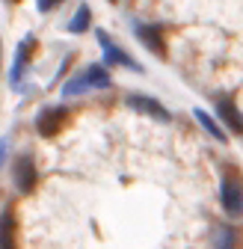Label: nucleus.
<instances>
[{
    "mask_svg": "<svg viewBox=\"0 0 243 249\" xmlns=\"http://www.w3.org/2000/svg\"><path fill=\"white\" fill-rule=\"evenodd\" d=\"M12 181L18 187V193H30L36 187V166H33V158L24 154V158L15 160V169H12Z\"/></svg>",
    "mask_w": 243,
    "mask_h": 249,
    "instance_id": "4",
    "label": "nucleus"
},
{
    "mask_svg": "<svg viewBox=\"0 0 243 249\" xmlns=\"http://www.w3.org/2000/svg\"><path fill=\"white\" fill-rule=\"evenodd\" d=\"M0 249H18L15 246V216H12V211L0 213Z\"/></svg>",
    "mask_w": 243,
    "mask_h": 249,
    "instance_id": "10",
    "label": "nucleus"
},
{
    "mask_svg": "<svg viewBox=\"0 0 243 249\" xmlns=\"http://www.w3.org/2000/svg\"><path fill=\"white\" fill-rule=\"evenodd\" d=\"M217 243H220V249H231V243H234V229H220Z\"/></svg>",
    "mask_w": 243,
    "mask_h": 249,
    "instance_id": "13",
    "label": "nucleus"
},
{
    "mask_svg": "<svg viewBox=\"0 0 243 249\" xmlns=\"http://www.w3.org/2000/svg\"><path fill=\"white\" fill-rule=\"evenodd\" d=\"M15 3H18V0H15Z\"/></svg>",
    "mask_w": 243,
    "mask_h": 249,
    "instance_id": "16",
    "label": "nucleus"
},
{
    "mask_svg": "<svg viewBox=\"0 0 243 249\" xmlns=\"http://www.w3.org/2000/svg\"><path fill=\"white\" fill-rule=\"evenodd\" d=\"M59 3H63V0H36V9H39V12H51V9L59 6Z\"/></svg>",
    "mask_w": 243,
    "mask_h": 249,
    "instance_id": "14",
    "label": "nucleus"
},
{
    "mask_svg": "<svg viewBox=\"0 0 243 249\" xmlns=\"http://www.w3.org/2000/svg\"><path fill=\"white\" fill-rule=\"evenodd\" d=\"M137 30V36H139V42L151 51V53H157V56H166V45H163V39H160V33L155 27H145V24H137L134 27Z\"/></svg>",
    "mask_w": 243,
    "mask_h": 249,
    "instance_id": "9",
    "label": "nucleus"
},
{
    "mask_svg": "<svg viewBox=\"0 0 243 249\" xmlns=\"http://www.w3.org/2000/svg\"><path fill=\"white\" fill-rule=\"evenodd\" d=\"M220 196H223V208H226L228 216H240L243 213V181L237 178V172H226Z\"/></svg>",
    "mask_w": 243,
    "mask_h": 249,
    "instance_id": "2",
    "label": "nucleus"
},
{
    "mask_svg": "<svg viewBox=\"0 0 243 249\" xmlns=\"http://www.w3.org/2000/svg\"><path fill=\"white\" fill-rule=\"evenodd\" d=\"M125 104H128L131 110H137V113H145V116H151V119H157V122H169L166 107H163L160 101H155V98H145V95H128Z\"/></svg>",
    "mask_w": 243,
    "mask_h": 249,
    "instance_id": "7",
    "label": "nucleus"
},
{
    "mask_svg": "<svg viewBox=\"0 0 243 249\" xmlns=\"http://www.w3.org/2000/svg\"><path fill=\"white\" fill-rule=\"evenodd\" d=\"M193 113H196V122H199V124H202V128H205L210 137H214V140H220V142H226V140H228V137L223 134V128H220V124H217L214 119H210L205 110H193Z\"/></svg>",
    "mask_w": 243,
    "mask_h": 249,
    "instance_id": "11",
    "label": "nucleus"
},
{
    "mask_svg": "<svg viewBox=\"0 0 243 249\" xmlns=\"http://www.w3.org/2000/svg\"><path fill=\"white\" fill-rule=\"evenodd\" d=\"M98 45H101V51H104V62H107V66H125V69L142 71V66H137V59H131L125 51H119L116 42L104 33V30H98Z\"/></svg>",
    "mask_w": 243,
    "mask_h": 249,
    "instance_id": "3",
    "label": "nucleus"
},
{
    "mask_svg": "<svg viewBox=\"0 0 243 249\" xmlns=\"http://www.w3.org/2000/svg\"><path fill=\"white\" fill-rule=\"evenodd\" d=\"M89 15H92V12H89V6L83 3V6L74 12V18L69 21V30H71V33H83V30L89 27Z\"/></svg>",
    "mask_w": 243,
    "mask_h": 249,
    "instance_id": "12",
    "label": "nucleus"
},
{
    "mask_svg": "<svg viewBox=\"0 0 243 249\" xmlns=\"http://www.w3.org/2000/svg\"><path fill=\"white\" fill-rule=\"evenodd\" d=\"M33 48H36V39H33V36H24V39H21V45H18V51H15L12 71H9V83H12V86L21 83V77H24V71H27V62H30V53H33Z\"/></svg>",
    "mask_w": 243,
    "mask_h": 249,
    "instance_id": "5",
    "label": "nucleus"
},
{
    "mask_svg": "<svg viewBox=\"0 0 243 249\" xmlns=\"http://www.w3.org/2000/svg\"><path fill=\"white\" fill-rule=\"evenodd\" d=\"M104 86H110V74L104 71V66H89L86 71H80L77 77H71L63 86V95L71 98V95H80L86 89H104Z\"/></svg>",
    "mask_w": 243,
    "mask_h": 249,
    "instance_id": "1",
    "label": "nucleus"
},
{
    "mask_svg": "<svg viewBox=\"0 0 243 249\" xmlns=\"http://www.w3.org/2000/svg\"><path fill=\"white\" fill-rule=\"evenodd\" d=\"M3 160H6V140H0V166H3Z\"/></svg>",
    "mask_w": 243,
    "mask_h": 249,
    "instance_id": "15",
    "label": "nucleus"
},
{
    "mask_svg": "<svg viewBox=\"0 0 243 249\" xmlns=\"http://www.w3.org/2000/svg\"><path fill=\"white\" fill-rule=\"evenodd\" d=\"M63 122H66V110H63V107H48V110L39 113L36 128H39L42 137H56L59 128H63Z\"/></svg>",
    "mask_w": 243,
    "mask_h": 249,
    "instance_id": "6",
    "label": "nucleus"
},
{
    "mask_svg": "<svg viewBox=\"0 0 243 249\" xmlns=\"http://www.w3.org/2000/svg\"><path fill=\"white\" fill-rule=\"evenodd\" d=\"M217 113H220V119L228 124L234 134H243V116H240V110L228 98H217Z\"/></svg>",
    "mask_w": 243,
    "mask_h": 249,
    "instance_id": "8",
    "label": "nucleus"
}]
</instances>
